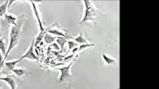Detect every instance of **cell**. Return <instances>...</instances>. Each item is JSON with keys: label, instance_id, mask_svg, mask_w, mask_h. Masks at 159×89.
<instances>
[{"label": "cell", "instance_id": "6da1fadb", "mask_svg": "<svg viewBox=\"0 0 159 89\" xmlns=\"http://www.w3.org/2000/svg\"><path fill=\"white\" fill-rule=\"evenodd\" d=\"M23 18H24V15L20 17L17 24L16 25H12V26H11V28H10V32H9V38H10L9 46H8V49H7V51H6V56L4 57V62L6 61L7 56L10 54V52H11V50L16 47V45L19 42L20 35V31H21V28H22L23 25Z\"/></svg>", "mask_w": 159, "mask_h": 89}, {"label": "cell", "instance_id": "7a4b0ae2", "mask_svg": "<svg viewBox=\"0 0 159 89\" xmlns=\"http://www.w3.org/2000/svg\"><path fill=\"white\" fill-rule=\"evenodd\" d=\"M83 4L85 6V12L83 18L80 21V24H84L87 22H94V24H96V21L98 19H100L102 16H104L96 7L93 2L84 0Z\"/></svg>", "mask_w": 159, "mask_h": 89}, {"label": "cell", "instance_id": "3957f363", "mask_svg": "<svg viewBox=\"0 0 159 89\" xmlns=\"http://www.w3.org/2000/svg\"><path fill=\"white\" fill-rule=\"evenodd\" d=\"M74 65V60L69 64L66 66H63L61 68H57V70L60 72L59 78L57 79V83L61 84L63 82L70 81L72 79V74H71V68Z\"/></svg>", "mask_w": 159, "mask_h": 89}, {"label": "cell", "instance_id": "277c9868", "mask_svg": "<svg viewBox=\"0 0 159 89\" xmlns=\"http://www.w3.org/2000/svg\"><path fill=\"white\" fill-rule=\"evenodd\" d=\"M34 41H33V42H31L30 46H29V50L25 52V54H23V56H21V57H20V58L18 59L19 62H20L21 60H23V59H29V60H32V61H35V62L39 61L38 56L34 54Z\"/></svg>", "mask_w": 159, "mask_h": 89}, {"label": "cell", "instance_id": "5b68a950", "mask_svg": "<svg viewBox=\"0 0 159 89\" xmlns=\"http://www.w3.org/2000/svg\"><path fill=\"white\" fill-rule=\"evenodd\" d=\"M57 26L58 25L57 24ZM57 28H56V24H54V25L51 26V28H45V31L47 33H51V34H54V35H57L58 37H63V38H66V39H67V38H71L72 39V36L68 35L66 33H64L62 30H59Z\"/></svg>", "mask_w": 159, "mask_h": 89}, {"label": "cell", "instance_id": "8992f818", "mask_svg": "<svg viewBox=\"0 0 159 89\" xmlns=\"http://www.w3.org/2000/svg\"><path fill=\"white\" fill-rule=\"evenodd\" d=\"M29 3L31 4V6H32V9H33V11L34 13V16L36 18V20L38 22V25H39V28H40V32H43L45 31V28H43V22H42V20H41V16H40V12L38 8H37V6L35 5L34 1H29Z\"/></svg>", "mask_w": 159, "mask_h": 89}, {"label": "cell", "instance_id": "52a82bcc", "mask_svg": "<svg viewBox=\"0 0 159 89\" xmlns=\"http://www.w3.org/2000/svg\"><path fill=\"white\" fill-rule=\"evenodd\" d=\"M0 80L6 82V84H8L11 89H16V87H17L16 80H15L14 78H13L12 76H11L10 74L7 75L6 77H0Z\"/></svg>", "mask_w": 159, "mask_h": 89}, {"label": "cell", "instance_id": "ba28073f", "mask_svg": "<svg viewBox=\"0 0 159 89\" xmlns=\"http://www.w3.org/2000/svg\"><path fill=\"white\" fill-rule=\"evenodd\" d=\"M12 73H14L18 78H23L24 76H27L29 75V73L23 67H20V68H15L11 71Z\"/></svg>", "mask_w": 159, "mask_h": 89}, {"label": "cell", "instance_id": "9c48e42d", "mask_svg": "<svg viewBox=\"0 0 159 89\" xmlns=\"http://www.w3.org/2000/svg\"><path fill=\"white\" fill-rule=\"evenodd\" d=\"M5 19H6V22L8 23V24H11V26H12V25H16L17 24V20L20 19V17L13 16L11 14L6 13V15H5Z\"/></svg>", "mask_w": 159, "mask_h": 89}, {"label": "cell", "instance_id": "30bf717a", "mask_svg": "<svg viewBox=\"0 0 159 89\" xmlns=\"http://www.w3.org/2000/svg\"><path fill=\"white\" fill-rule=\"evenodd\" d=\"M43 40H44L45 43H47V44H52V43H54L56 42L57 36H53L52 34L46 32V33L44 34V37H43Z\"/></svg>", "mask_w": 159, "mask_h": 89}, {"label": "cell", "instance_id": "8fae6325", "mask_svg": "<svg viewBox=\"0 0 159 89\" xmlns=\"http://www.w3.org/2000/svg\"><path fill=\"white\" fill-rule=\"evenodd\" d=\"M72 39H74V42H75L77 44L82 45L88 43V40L83 37V33H80V35L79 36H77V37H72Z\"/></svg>", "mask_w": 159, "mask_h": 89}, {"label": "cell", "instance_id": "7c38bea8", "mask_svg": "<svg viewBox=\"0 0 159 89\" xmlns=\"http://www.w3.org/2000/svg\"><path fill=\"white\" fill-rule=\"evenodd\" d=\"M19 63V60H14V61H8V62H5V66L6 67V69L8 71L11 72L13 69H15V66Z\"/></svg>", "mask_w": 159, "mask_h": 89}, {"label": "cell", "instance_id": "4fadbf2b", "mask_svg": "<svg viewBox=\"0 0 159 89\" xmlns=\"http://www.w3.org/2000/svg\"><path fill=\"white\" fill-rule=\"evenodd\" d=\"M56 42H57V44L59 46V48H60V52L62 53L63 50H64V46L66 43H67V39H66V38H63V37H57V40H56Z\"/></svg>", "mask_w": 159, "mask_h": 89}, {"label": "cell", "instance_id": "5bb4252c", "mask_svg": "<svg viewBox=\"0 0 159 89\" xmlns=\"http://www.w3.org/2000/svg\"><path fill=\"white\" fill-rule=\"evenodd\" d=\"M102 60L104 61V63L106 64V65H114V64H116V59H113V58H111V57H109L106 54H102Z\"/></svg>", "mask_w": 159, "mask_h": 89}, {"label": "cell", "instance_id": "9a60e30c", "mask_svg": "<svg viewBox=\"0 0 159 89\" xmlns=\"http://www.w3.org/2000/svg\"><path fill=\"white\" fill-rule=\"evenodd\" d=\"M45 33H46V31L40 32L39 34L35 37V40H34V47H37V46L40 44V42H42V40L43 39V37H44V34H45Z\"/></svg>", "mask_w": 159, "mask_h": 89}, {"label": "cell", "instance_id": "2e32d148", "mask_svg": "<svg viewBox=\"0 0 159 89\" xmlns=\"http://www.w3.org/2000/svg\"><path fill=\"white\" fill-rule=\"evenodd\" d=\"M8 4H9V1H6L3 5L0 6V18L5 16L6 14V10H7V7H8Z\"/></svg>", "mask_w": 159, "mask_h": 89}, {"label": "cell", "instance_id": "e0dca14e", "mask_svg": "<svg viewBox=\"0 0 159 89\" xmlns=\"http://www.w3.org/2000/svg\"><path fill=\"white\" fill-rule=\"evenodd\" d=\"M0 50H1V54L4 56H6V42L3 38H0Z\"/></svg>", "mask_w": 159, "mask_h": 89}, {"label": "cell", "instance_id": "ac0fdd59", "mask_svg": "<svg viewBox=\"0 0 159 89\" xmlns=\"http://www.w3.org/2000/svg\"><path fill=\"white\" fill-rule=\"evenodd\" d=\"M95 45L94 44H91V43H86V44H82L79 46V49H78V52H80V51H82L83 50H85V49H88V48H90V47H94Z\"/></svg>", "mask_w": 159, "mask_h": 89}, {"label": "cell", "instance_id": "d6986e66", "mask_svg": "<svg viewBox=\"0 0 159 89\" xmlns=\"http://www.w3.org/2000/svg\"><path fill=\"white\" fill-rule=\"evenodd\" d=\"M67 43H68L69 50H72L74 48H75V47H77V46H78V44H77L74 41H68V42H67Z\"/></svg>", "mask_w": 159, "mask_h": 89}, {"label": "cell", "instance_id": "ffe728a7", "mask_svg": "<svg viewBox=\"0 0 159 89\" xmlns=\"http://www.w3.org/2000/svg\"><path fill=\"white\" fill-rule=\"evenodd\" d=\"M74 54H72V55H71V56H66V58H65V59H64V60H65V61H68V60H72V59H73V58H74ZM72 61H73V60H72Z\"/></svg>", "mask_w": 159, "mask_h": 89}, {"label": "cell", "instance_id": "44dd1931", "mask_svg": "<svg viewBox=\"0 0 159 89\" xmlns=\"http://www.w3.org/2000/svg\"><path fill=\"white\" fill-rule=\"evenodd\" d=\"M52 47H53V49L54 50H56L57 51V50H60V48H59V46L57 44V43H52Z\"/></svg>", "mask_w": 159, "mask_h": 89}, {"label": "cell", "instance_id": "7402d4cb", "mask_svg": "<svg viewBox=\"0 0 159 89\" xmlns=\"http://www.w3.org/2000/svg\"><path fill=\"white\" fill-rule=\"evenodd\" d=\"M78 49H79V46L75 47V48H74V49L72 50V52H73V54H74V55L76 54V52H78Z\"/></svg>", "mask_w": 159, "mask_h": 89}, {"label": "cell", "instance_id": "603a6c76", "mask_svg": "<svg viewBox=\"0 0 159 89\" xmlns=\"http://www.w3.org/2000/svg\"><path fill=\"white\" fill-rule=\"evenodd\" d=\"M66 89H72L71 87H68V88H66Z\"/></svg>", "mask_w": 159, "mask_h": 89}, {"label": "cell", "instance_id": "cb8c5ba5", "mask_svg": "<svg viewBox=\"0 0 159 89\" xmlns=\"http://www.w3.org/2000/svg\"><path fill=\"white\" fill-rule=\"evenodd\" d=\"M0 36H1V33H0Z\"/></svg>", "mask_w": 159, "mask_h": 89}]
</instances>
